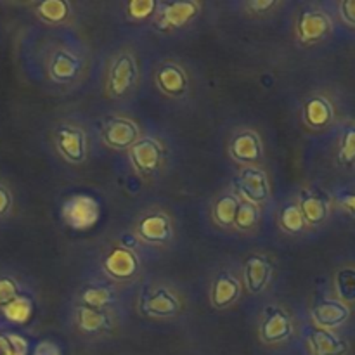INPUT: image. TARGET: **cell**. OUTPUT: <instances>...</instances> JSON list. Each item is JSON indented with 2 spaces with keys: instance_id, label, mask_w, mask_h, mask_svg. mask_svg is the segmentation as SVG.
I'll use <instances>...</instances> for the list:
<instances>
[{
  "instance_id": "e575fe53",
  "label": "cell",
  "mask_w": 355,
  "mask_h": 355,
  "mask_svg": "<svg viewBox=\"0 0 355 355\" xmlns=\"http://www.w3.org/2000/svg\"><path fill=\"white\" fill-rule=\"evenodd\" d=\"M340 16L349 26L355 28V0H343L340 3Z\"/></svg>"
},
{
  "instance_id": "2e32d148",
  "label": "cell",
  "mask_w": 355,
  "mask_h": 355,
  "mask_svg": "<svg viewBox=\"0 0 355 355\" xmlns=\"http://www.w3.org/2000/svg\"><path fill=\"white\" fill-rule=\"evenodd\" d=\"M229 151L236 162L245 163L246 166H255V163L262 158V141L255 132L245 130L232 139Z\"/></svg>"
},
{
  "instance_id": "30bf717a",
  "label": "cell",
  "mask_w": 355,
  "mask_h": 355,
  "mask_svg": "<svg viewBox=\"0 0 355 355\" xmlns=\"http://www.w3.org/2000/svg\"><path fill=\"white\" fill-rule=\"evenodd\" d=\"M55 146L69 163H82L87 158V135L82 128L64 125L55 134Z\"/></svg>"
},
{
  "instance_id": "ac0fdd59",
  "label": "cell",
  "mask_w": 355,
  "mask_h": 355,
  "mask_svg": "<svg viewBox=\"0 0 355 355\" xmlns=\"http://www.w3.org/2000/svg\"><path fill=\"white\" fill-rule=\"evenodd\" d=\"M309 347L312 355H347L349 352V343L342 336L322 328L312 329L309 335Z\"/></svg>"
},
{
  "instance_id": "d6a6232c",
  "label": "cell",
  "mask_w": 355,
  "mask_h": 355,
  "mask_svg": "<svg viewBox=\"0 0 355 355\" xmlns=\"http://www.w3.org/2000/svg\"><path fill=\"white\" fill-rule=\"evenodd\" d=\"M279 6V2H272V0H253V2L246 3V9L250 10L252 14H269V10L276 9Z\"/></svg>"
},
{
  "instance_id": "ba28073f",
  "label": "cell",
  "mask_w": 355,
  "mask_h": 355,
  "mask_svg": "<svg viewBox=\"0 0 355 355\" xmlns=\"http://www.w3.org/2000/svg\"><path fill=\"white\" fill-rule=\"evenodd\" d=\"M130 159L139 173L151 175L153 172H156L162 166L163 146L153 137L139 139L130 148Z\"/></svg>"
},
{
  "instance_id": "8fae6325",
  "label": "cell",
  "mask_w": 355,
  "mask_h": 355,
  "mask_svg": "<svg viewBox=\"0 0 355 355\" xmlns=\"http://www.w3.org/2000/svg\"><path fill=\"white\" fill-rule=\"evenodd\" d=\"M312 319L318 324V328L322 329H333L340 328L345 324L350 319V307L343 304L342 300H335V298H326V300L319 302L312 309Z\"/></svg>"
},
{
  "instance_id": "277c9868",
  "label": "cell",
  "mask_w": 355,
  "mask_h": 355,
  "mask_svg": "<svg viewBox=\"0 0 355 355\" xmlns=\"http://www.w3.org/2000/svg\"><path fill=\"white\" fill-rule=\"evenodd\" d=\"M333 30V19L322 9H305L297 21V38L302 44H315L328 37Z\"/></svg>"
},
{
  "instance_id": "1f68e13d",
  "label": "cell",
  "mask_w": 355,
  "mask_h": 355,
  "mask_svg": "<svg viewBox=\"0 0 355 355\" xmlns=\"http://www.w3.org/2000/svg\"><path fill=\"white\" fill-rule=\"evenodd\" d=\"M17 284L10 277H0V307L7 305L17 297Z\"/></svg>"
},
{
  "instance_id": "83f0119b",
  "label": "cell",
  "mask_w": 355,
  "mask_h": 355,
  "mask_svg": "<svg viewBox=\"0 0 355 355\" xmlns=\"http://www.w3.org/2000/svg\"><path fill=\"white\" fill-rule=\"evenodd\" d=\"M335 288L338 291V300L343 304H354L355 302V267H345L338 270L335 277Z\"/></svg>"
},
{
  "instance_id": "52a82bcc",
  "label": "cell",
  "mask_w": 355,
  "mask_h": 355,
  "mask_svg": "<svg viewBox=\"0 0 355 355\" xmlns=\"http://www.w3.org/2000/svg\"><path fill=\"white\" fill-rule=\"evenodd\" d=\"M172 218L165 211H153L142 217L137 224V238L149 245H165L172 239Z\"/></svg>"
},
{
  "instance_id": "7a4b0ae2",
  "label": "cell",
  "mask_w": 355,
  "mask_h": 355,
  "mask_svg": "<svg viewBox=\"0 0 355 355\" xmlns=\"http://www.w3.org/2000/svg\"><path fill=\"white\" fill-rule=\"evenodd\" d=\"M139 80L137 59L132 52H121L111 64L107 73V94L113 99L123 97L130 89H134Z\"/></svg>"
},
{
  "instance_id": "8992f818",
  "label": "cell",
  "mask_w": 355,
  "mask_h": 355,
  "mask_svg": "<svg viewBox=\"0 0 355 355\" xmlns=\"http://www.w3.org/2000/svg\"><path fill=\"white\" fill-rule=\"evenodd\" d=\"M142 309L149 318L170 319L179 314L182 309V302H180L179 295L173 293V290L166 286H158L146 295Z\"/></svg>"
},
{
  "instance_id": "9c48e42d",
  "label": "cell",
  "mask_w": 355,
  "mask_h": 355,
  "mask_svg": "<svg viewBox=\"0 0 355 355\" xmlns=\"http://www.w3.org/2000/svg\"><path fill=\"white\" fill-rule=\"evenodd\" d=\"M104 272L110 277L118 281H128L137 274L139 259L134 250L116 246L104 257Z\"/></svg>"
},
{
  "instance_id": "6da1fadb",
  "label": "cell",
  "mask_w": 355,
  "mask_h": 355,
  "mask_svg": "<svg viewBox=\"0 0 355 355\" xmlns=\"http://www.w3.org/2000/svg\"><path fill=\"white\" fill-rule=\"evenodd\" d=\"M61 217L68 227L75 231H89L99 222L101 205L90 194H73L62 203Z\"/></svg>"
},
{
  "instance_id": "484cf974",
  "label": "cell",
  "mask_w": 355,
  "mask_h": 355,
  "mask_svg": "<svg viewBox=\"0 0 355 355\" xmlns=\"http://www.w3.org/2000/svg\"><path fill=\"white\" fill-rule=\"evenodd\" d=\"M37 12L47 23H62L69 17L71 7L64 0H44L37 6Z\"/></svg>"
},
{
  "instance_id": "d6986e66",
  "label": "cell",
  "mask_w": 355,
  "mask_h": 355,
  "mask_svg": "<svg viewBox=\"0 0 355 355\" xmlns=\"http://www.w3.org/2000/svg\"><path fill=\"white\" fill-rule=\"evenodd\" d=\"M297 205L300 207L307 225L324 224L329 217V210H331L329 201L321 193H315V191H304Z\"/></svg>"
},
{
  "instance_id": "7c38bea8",
  "label": "cell",
  "mask_w": 355,
  "mask_h": 355,
  "mask_svg": "<svg viewBox=\"0 0 355 355\" xmlns=\"http://www.w3.org/2000/svg\"><path fill=\"white\" fill-rule=\"evenodd\" d=\"M139 139V127L128 118H111L104 127V142L113 149H130Z\"/></svg>"
},
{
  "instance_id": "4fadbf2b",
  "label": "cell",
  "mask_w": 355,
  "mask_h": 355,
  "mask_svg": "<svg viewBox=\"0 0 355 355\" xmlns=\"http://www.w3.org/2000/svg\"><path fill=\"white\" fill-rule=\"evenodd\" d=\"M302 114H304L305 125L315 128V130H321V128L329 127L335 120V106L329 97L315 94L305 101Z\"/></svg>"
},
{
  "instance_id": "5b68a950",
  "label": "cell",
  "mask_w": 355,
  "mask_h": 355,
  "mask_svg": "<svg viewBox=\"0 0 355 355\" xmlns=\"http://www.w3.org/2000/svg\"><path fill=\"white\" fill-rule=\"evenodd\" d=\"M236 186H238V191L245 198V201L257 205V207L269 200L270 196L269 177L259 166H245L239 172Z\"/></svg>"
},
{
  "instance_id": "3957f363",
  "label": "cell",
  "mask_w": 355,
  "mask_h": 355,
  "mask_svg": "<svg viewBox=\"0 0 355 355\" xmlns=\"http://www.w3.org/2000/svg\"><path fill=\"white\" fill-rule=\"evenodd\" d=\"M201 6L194 0H175V2L158 3L155 14V24L159 30H173L182 28L200 14Z\"/></svg>"
},
{
  "instance_id": "e0dca14e",
  "label": "cell",
  "mask_w": 355,
  "mask_h": 355,
  "mask_svg": "<svg viewBox=\"0 0 355 355\" xmlns=\"http://www.w3.org/2000/svg\"><path fill=\"white\" fill-rule=\"evenodd\" d=\"M243 276H245L246 290L250 293H262L267 284H269L270 276H272V266H270L266 257L250 255L245 262Z\"/></svg>"
},
{
  "instance_id": "f546056e",
  "label": "cell",
  "mask_w": 355,
  "mask_h": 355,
  "mask_svg": "<svg viewBox=\"0 0 355 355\" xmlns=\"http://www.w3.org/2000/svg\"><path fill=\"white\" fill-rule=\"evenodd\" d=\"M260 210L257 205L248 203V201H241L238 208V214L234 218V227L241 229V231H250L259 224Z\"/></svg>"
},
{
  "instance_id": "4dcf8cb0",
  "label": "cell",
  "mask_w": 355,
  "mask_h": 355,
  "mask_svg": "<svg viewBox=\"0 0 355 355\" xmlns=\"http://www.w3.org/2000/svg\"><path fill=\"white\" fill-rule=\"evenodd\" d=\"M127 16L134 21H144L149 19L158 10V2L155 0H130L127 3Z\"/></svg>"
},
{
  "instance_id": "8d00e7d4",
  "label": "cell",
  "mask_w": 355,
  "mask_h": 355,
  "mask_svg": "<svg viewBox=\"0 0 355 355\" xmlns=\"http://www.w3.org/2000/svg\"><path fill=\"white\" fill-rule=\"evenodd\" d=\"M10 203H12V200H10L9 191H7L6 187L0 186V217H2L3 214H7V211H9Z\"/></svg>"
},
{
  "instance_id": "d590c367",
  "label": "cell",
  "mask_w": 355,
  "mask_h": 355,
  "mask_svg": "<svg viewBox=\"0 0 355 355\" xmlns=\"http://www.w3.org/2000/svg\"><path fill=\"white\" fill-rule=\"evenodd\" d=\"M33 355H62L61 349L55 345L51 340H44V342L37 343V347L33 349Z\"/></svg>"
},
{
  "instance_id": "cb8c5ba5",
  "label": "cell",
  "mask_w": 355,
  "mask_h": 355,
  "mask_svg": "<svg viewBox=\"0 0 355 355\" xmlns=\"http://www.w3.org/2000/svg\"><path fill=\"white\" fill-rule=\"evenodd\" d=\"M2 314L6 315L7 321L14 322V324H24V322L30 321V318L33 315V302L28 297L17 295L12 302L3 305Z\"/></svg>"
},
{
  "instance_id": "d4e9b609",
  "label": "cell",
  "mask_w": 355,
  "mask_h": 355,
  "mask_svg": "<svg viewBox=\"0 0 355 355\" xmlns=\"http://www.w3.org/2000/svg\"><path fill=\"white\" fill-rule=\"evenodd\" d=\"M279 225L284 232H288V234H293V236L300 234L302 231H305V227H307V222H305L300 207H298L297 203L286 205V207L281 210Z\"/></svg>"
},
{
  "instance_id": "74e56055",
  "label": "cell",
  "mask_w": 355,
  "mask_h": 355,
  "mask_svg": "<svg viewBox=\"0 0 355 355\" xmlns=\"http://www.w3.org/2000/svg\"><path fill=\"white\" fill-rule=\"evenodd\" d=\"M340 205L347 214L355 217V194H345V196L340 198Z\"/></svg>"
},
{
  "instance_id": "f35d334b",
  "label": "cell",
  "mask_w": 355,
  "mask_h": 355,
  "mask_svg": "<svg viewBox=\"0 0 355 355\" xmlns=\"http://www.w3.org/2000/svg\"><path fill=\"white\" fill-rule=\"evenodd\" d=\"M0 355H12V350H10L7 335H0Z\"/></svg>"
},
{
  "instance_id": "f1b7e54d",
  "label": "cell",
  "mask_w": 355,
  "mask_h": 355,
  "mask_svg": "<svg viewBox=\"0 0 355 355\" xmlns=\"http://www.w3.org/2000/svg\"><path fill=\"white\" fill-rule=\"evenodd\" d=\"M338 162L343 166L355 165V123L343 128L338 146Z\"/></svg>"
},
{
  "instance_id": "ffe728a7",
  "label": "cell",
  "mask_w": 355,
  "mask_h": 355,
  "mask_svg": "<svg viewBox=\"0 0 355 355\" xmlns=\"http://www.w3.org/2000/svg\"><path fill=\"white\" fill-rule=\"evenodd\" d=\"M241 295V284L232 274L220 272L211 284V304L217 309H225L234 304Z\"/></svg>"
},
{
  "instance_id": "603a6c76",
  "label": "cell",
  "mask_w": 355,
  "mask_h": 355,
  "mask_svg": "<svg viewBox=\"0 0 355 355\" xmlns=\"http://www.w3.org/2000/svg\"><path fill=\"white\" fill-rule=\"evenodd\" d=\"M239 198L234 193H225L222 196H218L214 203V220L217 222L222 227H232L234 225L236 214H238L239 208Z\"/></svg>"
},
{
  "instance_id": "836d02e7",
  "label": "cell",
  "mask_w": 355,
  "mask_h": 355,
  "mask_svg": "<svg viewBox=\"0 0 355 355\" xmlns=\"http://www.w3.org/2000/svg\"><path fill=\"white\" fill-rule=\"evenodd\" d=\"M7 340H9L12 355H28L26 338H23L21 335H16V333H10V335H7Z\"/></svg>"
},
{
  "instance_id": "44dd1931",
  "label": "cell",
  "mask_w": 355,
  "mask_h": 355,
  "mask_svg": "<svg viewBox=\"0 0 355 355\" xmlns=\"http://www.w3.org/2000/svg\"><path fill=\"white\" fill-rule=\"evenodd\" d=\"M80 69V59L78 55L73 54L71 51H55L51 55V61H49V75L54 82L64 83L69 82L71 78H75V75Z\"/></svg>"
},
{
  "instance_id": "5bb4252c",
  "label": "cell",
  "mask_w": 355,
  "mask_h": 355,
  "mask_svg": "<svg viewBox=\"0 0 355 355\" xmlns=\"http://www.w3.org/2000/svg\"><path fill=\"white\" fill-rule=\"evenodd\" d=\"M293 335V321L283 309H272L260 324V336L267 343H279Z\"/></svg>"
},
{
  "instance_id": "7402d4cb",
  "label": "cell",
  "mask_w": 355,
  "mask_h": 355,
  "mask_svg": "<svg viewBox=\"0 0 355 355\" xmlns=\"http://www.w3.org/2000/svg\"><path fill=\"white\" fill-rule=\"evenodd\" d=\"M76 326L85 335H94V333L106 331L111 324V315L101 309L87 307V305H78L75 312Z\"/></svg>"
},
{
  "instance_id": "9a60e30c",
  "label": "cell",
  "mask_w": 355,
  "mask_h": 355,
  "mask_svg": "<svg viewBox=\"0 0 355 355\" xmlns=\"http://www.w3.org/2000/svg\"><path fill=\"white\" fill-rule=\"evenodd\" d=\"M156 85L159 92L165 94L166 97H180L186 94L189 87V78L182 66L175 62H166L156 73Z\"/></svg>"
},
{
  "instance_id": "4316f807",
  "label": "cell",
  "mask_w": 355,
  "mask_h": 355,
  "mask_svg": "<svg viewBox=\"0 0 355 355\" xmlns=\"http://www.w3.org/2000/svg\"><path fill=\"white\" fill-rule=\"evenodd\" d=\"M113 298L114 291L110 286H89L80 295L82 305H87V307L92 309H101V311H104L113 302Z\"/></svg>"
}]
</instances>
